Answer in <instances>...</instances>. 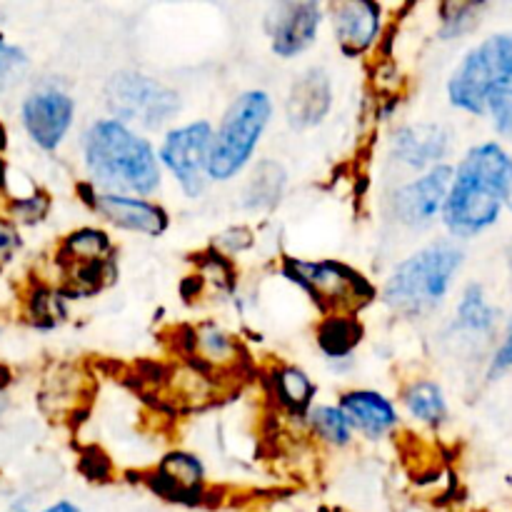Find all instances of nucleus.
<instances>
[{
	"mask_svg": "<svg viewBox=\"0 0 512 512\" xmlns=\"http://www.w3.org/2000/svg\"><path fill=\"white\" fill-rule=\"evenodd\" d=\"M83 165L93 190L148 198L163 183L158 150L135 128L115 118H100L85 128Z\"/></svg>",
	"mask_w": 512,
	"mask_h": 512,
	"instance_id": "1",
	"label": "nucleus"
},
{
	"mask_svg": "<svg viewBox=\"0 0 512 512\" xmlns=\"http://www.w3.org/2000/svg\"><path fill=\"white\" fill-rule=\"evenodd\" d=\"M512 195V155L500 143H480L453 170L443 223L455 238L488 230Z\"/></svg>",
	"mask_w": 512,
	"mask_h": 512,
	"instance_id": "2",
	"label": "nucleus"
},
{
	"mask_svg": "<svg viewBox=\"0 0 512 512\" xmlns=\"http://www.w3.org/2000/svg\"><path fill=\"white\" fill-rule=\"evenodd\" d=\"M465 253L453 240H435L395 265L385 280L383 300L390 310L410 318L433 313L448 298Z\"/></svg>",
	"mask_w": 512,
	"mask_h": 512,
	"instance_id": "3",
	"label": "nucleus"
},
{
	"mask_svg": "<svg viewBox=\"0 0 512 512\" xmlns=\"http://www.w3.org/2000/svg\"><path fill=\"white\" fill-rule=\"evenodd\" d=\"M273 118V98L265 90H245L230 103L223 120L213 130L208 158V180L228 183L253 160Z\"/></svg>",
	"mask_w": 512,
	"mask_h": 512,
	"instance_id": "4",
	"label": "nucleus"
},
{
	"mask_svg": "<svg viewBox=\"0 0 512 512\" xmlns=\"http://www.w3.org/2000/svg\"><path fill=\"white\" fill-rule=\"evenodd\" d=\"M512 88V33L490 35L475 45L448 80L453 108L488 115L490 103Z\"/></svg>",
	"mask_w": 512,
	"mask_h": 512,
	"instance_id": "5",
	"label": "nucleus"
},
{
	"mask_svg": "<svg viewBox=\"0 0 512 512\" xmlns=\"http://www.w3.org/2000/svg\"><path fill=\"white\" fill-rule=\"evenodd\" d=\"M285 275L330 313H353L375 298L365 275L340 260H285Z\"/></svg>",
	"mask_w": 512,
	"mask_h": 512,
	"instance_id": "6",
	"label": "nucleus"
},
{
	"mask_svg": "<svg viewBox=\"0 0 512 512\" xmlns=\"http://www.w3.org/2000/svg\"><path fill=\"white\" fill-rule=\"evenodd\" d=\"M105 103L113 113L110 118L128 128L138 125L145 130H158L178 115L180 95L150 75L123 70L108 80Z\"/></svg>",
	"mask_w": 512,
	"mask_h": 512,
	"instance_id": "7",
	"label": "nucleus"
},
{
	"mask_svg": "<svg viewBox=\"0 0 512 512\" xmlns=\"http://www.w3.org/2000/svg\"><path fill=\"white\" fill-rule=\"evenodd\" d=\"M213 143V125L208 120L178 125L168 130L160 143L158 160L188 198H200L208 188V158Z\"/></svg>",
	"mask_w": 512,
	"mask_h": 512,
	"instance_id": "8",
	"label": "nucleus"
},
{
	"mask_svg": "<svg viewBox=\"0 0 512 512\" xmlns=\"http://www.w3.org/2000/svg\"><path fill=\"white\" fill-rule=\"evenodd\" d=\"M450 183H453V168L445 163L425 170L420 178L400 185L390 198V210L398 225L410 230H423L443 213L445 198H448Z\"/></svg>",
	"mask_w": 512,
	"mask_h": 512,
	"instance_id": "9",
	"label": "nucleus"
},
{
	"mask_svg": "<svg viewBox=\"0 0 512 512\" xmlns=\"http://www.w3.org/2000/svg\"><path fill=\"white\" fill-rule=\"evenodd\" d=\"M23 128L40 150H55L68 138L75 120V100L68 90L43 85L23 100Z\"/></svg>",
	"mask_w": 512,
	"mask_h": 512,
	"instance_id": "10",
	"label": "nucleus"
},
{
	"mask_svg": "<svg viewBox=\"0 0 512 512\" xmlns=\"http://www.w3.org/2000/svg\"><path fill=\"white\" fill-rule=\"evenodd\" d=\"M325 20V8L313 0L305 3H275L265 15L270 48L278 58H295L313 48L318 40L320 25Z\"/></svg>",
	"mask_w": 512,
	"mask_h": 512,
	"instance_id": "11",
	"label": "nucleus"
},
{
	"mask_svg": "<svg viewBox=\"0 0 512 512\" xmlns=\"http://www.w3.org/2000/svg\"><path fill=\"white\" fill-rule=\"evenodd\" d=\"M88 205L95 210V215L108 220L115 228L128 230V233L150 235V238L163 235L170 223L168 213L158 203H153L148 198H135V195L100 193V190H93L88 195Z\"/></svg>",
	"mask_w": 512,
	"mask_h": 512,
	"instance_id": "12",
	"label": "nucleus"
},
{
	"mask_svg": "<svg viewBox=\"0 0 512 512\" xmlns=\"http://www.w3.org/2000/svg\"><path fill=\"white\" fill-rule=\"evenodd\" d=\"M328 18L340 50L355 58L378 43L383 30V5L370 0H345L330 5Z\"/></svg>",
	"mask_w": 512,
	"mask_h": 512,
	"instance_id": "13",
	"label": "nucleus"
},
{
	"mask_svg": "<svg viewBox=\"0 0 512 512\" xmlns=\"http://www.w3.org/2000/svg\"><path fill=\"white\" fill-rule=\"evenodd\" d=\"M448 150L450 133L443 125L435 123L405 125L393 135V143H390V153H393L395 163L410 170H423V173L440 165Z\"/></svg>",
	"mask_w": 512,
	"mask_h": 512,
	"instance_id": "14",
	"label": "nucleus"
},
{
	"mask_svg": "<svg viewBox=\"0 0 512 512\" xmlns=\"http://www.w3.org/2000/svg\"><path fill=\"white\" fill-rule=\"evenodd\" d=\"M340 410L350 420L355 433L368 440H383L400 425V413L390 398L378 390H348L340 398Z\"/></svg>",
	"mask_w": 512,
	"mask_h": 512,
	"instance_id": "15",
	"label": "nucleus"
},
{
	"mask_svg": "<svg viewBox=\"0 0 512 512\" xmlns=\"http://www.w3.org/2000/svg\"><path fill=\"white\" fill-rule=\"evenodd\" d=\"M333 108V83L323 68H308L290 85L285 113L293 128H313L323 123Z\"/></svg>",
	"mask_w": 512,
	"mask_h": 512,
	"instance_id": "16",
	"label": "nucleus"
},
{
	"mask_svg": "<svg viewBox=\"0 0 512 512\" xmlns=\"http://www.w3.org/2000/svg\"><path fill=\"white\" fill-rule=\"evenodd\" d=\"M203 465L195 455L170 453L155 470V485L160 493H168L175 500L198 498L203 488Z\"/></svg>",
	"mask_w": 512,
	"mask_h": 512,
	"instance_id": "17",
	"label": "nucleus"
},
{
	"mask_svg": "<svg viewBox=\"0 0 512 512\" xmlns=\"http://www.w3.org/2000/svg\"><path fill=\"white\" fill-rule=\"evenodd\" d=\"M318 345L330 360H348L363 340V325L348 313H333L318 325Z\"/></svg>",
	"mask_w": 512,
	"mask_h": 512,
	"instance_id": "18",
	"label": "nucleus"
},
{
	"mask_svg": "<svg viewBox=\"0 0 512 512\" xmlns=\"http://www.w3.org/2000/svg\"><path fill=\"white\" fill-rule=\"evenodd\" d=\"M403 405L410 418L430 428H438L448 420V400L435 380H413L405 388Z\"/></svg>",
	"mask_w": 512,
	"mask_h": 512,
	"instance_id": "19",
	"label": "nucleus"
},
{
	"mask_svg": "<svg viewBox=\"0 0 512 512\" xmlns=\"http://www.w3.org/2000/svg\"><path fill=\"white\" fill-rule=\"evenodd\" d=\"M495 318H498V313L488 303L483 285L470 283L463 290V298L455 310V328L468 335H490L495 328Z\"/></svg>",
	"mask_w": 512,
	"mask_h": 512,
	"instance_id": "20",
	"label": "nucleus"
},
{
	"mask_svg": "<svg viewBox=\"0 0 512 512\" xmlns=\"http://www.w3.org/2000/svg\"><path fill=\"white\" fill-rule=\"evenodd\" d=\"M285 188V170L275 160H263L255 165L245 188V208L268 210L280 200Z\"/></svg>",
	"mask_w": 512,
	"mask_h": 512,
	"instance_id": "21",
	"label": "nucleus"
},
{
	"mask_svg": "<svg viewBox=\"0 0 512 512\" xmlns=\"http://www.w3.org/2000/svg\"><path fill=\"white\" fill-rule=\"evenodd\" d=\"M275 400L283 405L288 413H305L313 408L315 385L300 368H280L273 373Z\"/></svg>",
	"mask_w": 512,
	"mask_h": 512,
	"instance_id": "22",
	"label": "nucleus"
},
{
	"mask_svg": "<svg viewBox=\"0 0 512 512\" xmlns=\"http://www.w3.org/2000/svg\"><path fill=\"white\" fill-rule=\"evenodd\" d=\"M60 258L65 263H98V260L113 258V243L103 230L80 228L65 238Z\"/></svg>",
	"mask_w": 512,
	"mask_h": 512,
	"instance_id": "23",
	"label": "nucleus"
},
{
	"mask_svg": "<svg viewBox=\"0 0 512 512\" xmlns=\"http://www.w3.org/2000/svg\"><path fill=\"white\" fill-rule=\"evenodd\" d=\"M190 345H193V355L200 363H210L215 368L230 365L235 360V355H238V343L223 328H218L213 323L193 330V343Z\"/></svg>",
	"mask_w": 512,
	"mask_h": 512,
	"instance_id": "24",
	"label": "nucleus"
},
{
	"mask_svg": "<svg viewBox=\"0 0 512 512\" xmlns=\"http://www.w3.org/2000/svg\"><path fill=\"white\" fill-rule=\"evenodd\" d=\"M305 418H308V425L315 433V438L333 445V448H345L355 435L353 425H350V420L345 418V413L338 405H313Z\"/></svg>",
	"mask_w": 512,
	"mask_h": 512,
	"instance_id": "25",
	"label": "nucleus"
},
{
	"mask_svg": "<svg viewBox=\"0 0 512 512\" xmlns=\"http://www.w3.org/2000/svg\"><path fill=\"white\" fill-rule=\"evenodd\" d=\"M480 5H445L443 8V28L440 35L443 38H460V35L470 33L478 25Z\"/></svg>",
	"mask_w": 512,
	"mask_h": 512,
	"instance_id": "26",
	"label": "nucleus"
},
{
	"mask_svg": "<svg viewBox=\"0 0 512 512\" xmlns=\"http://www.w3.org/2000/svg\"><path fill=\"white\" fill-rule=\"evenodd\" d=\"M25 70H28V55L23 53V48L0 38V90L18 83Z\"/></svg>",
	"mask_w": 512,
	"mask_h": 512,
	"instance_id": "27",
	"label": "nucleus"
},
{
	"mask_svg": "<svg viewBox=\"0 0 512 512\" xmlns=\"http://www.w3.org/2000/svg\"><path fill=\"white\" fill-rule=\"evenodd\" d=\"M488 115H493L498 133L512 143V88L505 90V93H500L498 98L490 103Z\"/></svg>",
	"mask_w": 512,
	"mask_h": 512,
	"instance_id": "28",
	"label": "nucleus"
},
{
	"mask_svg": "<svg viewBox=\"0 0 512 512\" xmlns=\"http://www.w3.org/2000/svg\"><path fill=\"white\" fill-rule=\"evenodd\" d=\"M15 213H18V218L23 220V223H38V220L48 213V198H43V195H38V198H35V195L20 198L18 203H15Z\"/></svg>",
	"mask_w": 512,
	"mask_h": 512,
	"instance_id": "29",
	"label": "nucleus"
},
{
	"mask_svg": "<svg viewBox=\"0 0 512 512\" xmlns=\"http://www.w3.org/2000/svg\"><path fill=\"white\" fill-rule=\"evenodd\" d=\"M18 245L20 240H18V230H15V225L0 218V265L8 263V260L13 258Z\"/></svg>",
	"mask_w": 512,
	"mask_h": 512,
	"instance_id": "30",
	"label": "nucleus"
},
{
	"mask_svg": "<svg viewBox=\"0 0 512 512\" xmlns=\"http://www.w3.org/2000/svg\"><path fill=\"white\" fill-rule=\"evenodd\" d=\"M512 368V320H510V328H508V335H505L503 345L498 348V353H495L493 358V375H500L505 373V370Z\"/></svg>",
	"mask_w": 512,
	"mask_h": 512,
	"instance_id": "31",
	"label": "nucleus"
},
{
	"mask_svg": "<svg viewBox=\"0 0 512 512\" xmlns=\"http://www.w3.org/2000/svg\"><path fill=\"white\" fill-rule=\"evenodd\" d=\"M40 512H83L75 503L70 500H58V503H50L48 508H43Z\"/></svg>",
	"mask_w": 512,
	"mask_h": 512,
	"instance_id": "32",
	"label": "nucleus"
},
{
	"mask_svg": "<svg viewBox=\"0 0 512 512\" xmlns=\"http://www.w3.org/2000/svg\"><path fill=\"white\" fill-rule=\"evenodd\" d=\"M5 512H30V505L28 503H15V505H10V508Z\"/></svg>",
	"mask_w": 512,
	"mask_h": 512,
	"instance_id": "33",
	"label": "nucleus"
},
{
	"mask_svg": "<svg viewBox=\"0 0 512 512\" xmlns=\"http://www.w3.org/2000/svg\"><path fill=\"white\" fill-rule=\"evenodd\" d=\"M3 410H5V400H3V395H0V415H3Z\"/></svg>",
	"mask_w": 512,
	"mask_h": 512,
	"instance_id": "34",
	"label": "nucleus"
}]
</instances>
